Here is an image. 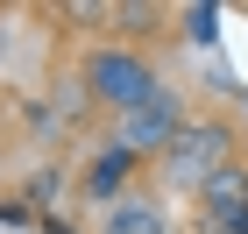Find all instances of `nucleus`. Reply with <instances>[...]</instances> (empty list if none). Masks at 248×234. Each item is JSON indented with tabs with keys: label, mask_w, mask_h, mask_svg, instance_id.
I'll list each match as a JSON object with an SVG mask.
<instances>
[{
	"label": "nucleus",
	"mask_w": 248,
	"mask_h": 234,
	"mask_svg": "<svg viewBox=\"0 0 248 234\" xmlns=\"http://www.w3.org/2000/svg\"><path fill=\"white\" fill-rule=\"evenodd\" d=\"M85 85H93L99 107H121V114H135V107H149L163 85H156V71L135 50H99L93 64H85Z\"/></svg>",
	"instance_id": "nucleus-1"
},
{
	"label": "nucleus",
	"mask_w": 248,
	"mask_h": 234,
	"mask_svg": "<svg viewBox=\"0 0 248 234\" xmlns=\"http://www.w3.org/2000/svg\"><path fill=\"white\" fill-rule=\"evenodd\" d=\"M163 171H170V185H206L213 171H227V128L220 121H199L185 142H170Z\"/></svg>",
	"instance_id": "nucleus-2"
},
{
	"label": "nucleus",
	"mask_w": 248,
	"mask_h": 234,
	"mask_svg": "<svg viewBox=\"0 0 248 234\" xmlns=\"http://www.w3.org/2000/svg\"><path fill=\"white\" fill-rule=\"evenodd\" d=\"M177 128H185V99H177V93H156L149 107L121 114V149H128V156L163 149V142H177Z\"/></svg>",
	"instance_id": "nucleus-3"
},
{
	"label": "nucleus",
	"mask_w": 248,
	"mask_h": 234,
	"mask_svg": "<svg viewBox=\"0 0 248 234\" xmlns=\"http://www.w3.org/2000/svg\"><path fill=\"white\" fill-rule=\"evenodd\" d=\"M206 220H213V234L248 220V171H213L206 177Z\"/></svg>",
	"instance_id": "nucleus-4"
},
{
	"label": "nucleus",
	"mask_w": 248,
	"mask_h": 234,
	"mask_svg": "<svg viewBox=\"0 0 248 234\" xmlns=\"http://www.w3.org/2000/svg\"><path fill=\"white\" fill-rule=\"evenodd\" d=\"M128 163H135V156H128V149L114 142V149H107V156L93 163V177H85V192H93V199H114V185H128Z\"/></svg>",
	"instance_id": "nucleus-5"
},
{
	"label": "nucleus",
	"mask_w": 248,
	"mask_h": 234,
	"mask_svg": "<svg viewBox=\"0 0 248 234\" xmlns=\"http://www.w3.org/2000/svg\"><path fill=\"white\" fill-rule=\"evenodd\" d=\"M107 234H163V213L149 199H121V213L107 220Z\"/></svg>",
	"instance_id": "nucleus-6"
},
{
	"label": "nucleus",
	"mask_w": 248,
	"mask_h": 234,
	"mask_svg": "<svg viewBox=\"0 0 248 234\" xmlns=\"http://www.w3.org/2000/svg\"><path fill=\"white\" fill-rule=\"evenodd\" d=\"M227 234H241V227H227Z\"/></svg>",
	"instance_id": "nucleus-7"
}]
</instances>
